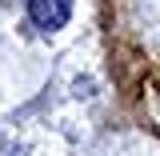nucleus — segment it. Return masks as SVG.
I'll return each instance as SVG.
<instances>
[{"instance_id":"obj_1","label":"nucleus","mask_w":160,"mask_h":156,"mask_svg":"<svg viewBox=\"0 0 160 156\" xmlns=\"http://www.w3.org/2000/svg\"><path fill=\"white\" fill-rule=\"evenodd\" d=\"M28 16L40 32H56L72 16V0H28Z\"/></svg>"}]
</instances>
